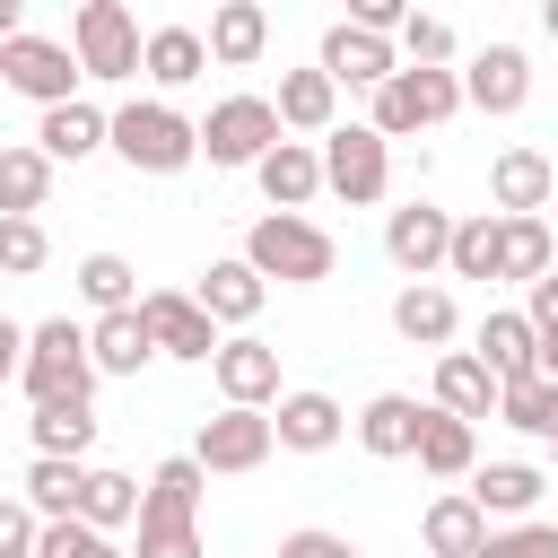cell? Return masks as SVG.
<instances>
[{"mask_svg": "<svg viewBox=\"0 0 558 558\" xmlns=\"http://www.w3.org/2000/svg\"><path fill=\"white\" fill-rule=\"evenodd\" d=\"M131 174H183L192 157H201V122L192 113H174L166 96H131V105H113V140H105Z\"/></svg>", "mask_w": 558, "mask_h": 558, "instance_id": "6da1fadb", "label": "cell"}, {"mask_svg": "<svg viewBox=\"0 0 558 558\" xmlns=\"http://www.w3.org/2000/svg\"><path fill=\"white\" fill-rule=\"evenodd\" d=\"M244 262L262 270V279H279V288H323L331 270H340V244L314 227V218H288V209H262L253 227H244Z\"/></svg>", "mask_w": 558, "mask_h": 558, "instance_id": "7a4b0ae2", "label": "cell"}, {"mask_svg": "<svg viewBox=\"0 0 558 558\" xmlns=\"http://www.w3.org/2000/svg\"><path fill=\"white\" fill-rule=\"evenodd\" d=\"M96 357H87V323H70V314H52V323H35L26 331V375H17V392L35 401V410H52V401H96Z\"/></svg>", "mask_w": 558, "mask_h": 558, "instance_id": "3957f363", "label": "cell"}, {"mask_svg": "<svg viewBox=\"0 0 558 558\" xmlns=\"http://www.w3.org/2000/svg\"><path fill=\"white\" fill-rule=\"evenodd\" d=\"M70 52H78V70H87V78L122 87V78H140L148 35H140V17H131L122 0H78V9H70Z\"/></svg>", "mask_w": 558, "mask_h": 558, "instance_id": "277c9868", "label": "cell"}, {"mask_svg": "<svg viewBox=\"0 0 558 558\" xmlns=\"http://www.w3.org/2000/svg\"><path fill=\"white\" fill-rule=\"evenodd\" d=\"M453 113H462V70H392V78L375 87L366 131L410 140V131H436V122H453Z\"/></svg>", "mask_w": 558, "mask_h": 558, "instance_id": "5b68a950", "label": "cell"}, {"mask_svg": "<svg viewBox=\"0 0 558 558\" xmlns=\"http://www.w3.org/2000/svg\"><path fill=\"white\" fill-rule=\"evenodd\" d=\"M323 192H340L349 209H375L392 192V140L366 131V122H340L323 140Z\"/></svg>", "mask_w": 558, "mask_h": 558, "instance_id": "8992f818", "label": "cell"}, {"mask_svg": "<svg viewBox=\"0 0 558 558\" xmlns=\"http://www.w3.org/2000/svg\"><path fill=\"white\" fill-rule=\"evenodd\" d=\"M279 140L288 131H279V105L270 96H218L209 122H201V157L209 166H262Z\"/></svg>", "mask_w": 558, "mask_h": 558, "instance_id": "52a82bcc", "label": "cell"}, {"mask_svg": "<svg viewBox=\"0 0 558 558\" xmlns=\"http://www.w3.org/2000/svg\"><path fill=\"white\" fill-rule=\"evenodd\" d=\"M140 323H148V340H157V357H174V366H209L227 340H218V323L201 314V296L192 288H148L140 296Z\"/></svg>", "mask_w": 558, "mask_h": 558, "instance_id": "ba28073f", "label": "cell"}, {"mask_svg": "<svg viewBox=\"0 0 558 558\" xmlns=\"http://www.w3.org/2000/svg\"><path fill=\"white\" fill-rule=\"evenodd\" d=\"M78 52L70 44H52V35H17V44H0V87H17V96H35L44 113L52 105H70L78 96Z\"/></svg>", "mask_w": 558, "mask_h": 558, "instance_id": "9c48e42d", "label": "cell"}, {"mask_svg": "<svg viewBox=\"0 0 558 558\" xmlns=\"http://www.w3.org/2000/svg\"><path fill=\"white\" fill-rule=\"evenodd\" d=\"M270 453H279L270 410H218V418H201V436H192V462L218 471V480H244V471H262Z\"/></svg>", "mask_w": 558, "mask_h": 558, "instance_id": "30bf717a", "label": "cell"}, {"mask_svg": "<svg viewBox=\"0 0 558 558\" xmlns=\"http://www.w3.org/2000/svg\"><path fill=\"white\" fill-rule=\"evenodd\" d=\"M445 253H453V209H436V201H401V209L384 218V262H392L401 279H436Z\"/></svg>", "mask_w": 558, "mask_h": 558, "instance_id": "8fae6325", "label": "cell"}, {"mask_svg": "<svg viewBox=\"0 0 558 558\" xmlns=\"http://www.w3.org/2000/svg\"><path fill=\"white\" fill-rule=\"evenodd\" d=\"M209 375H218V401H227V410H279V349H270V340L235 331V340L209 357Z\"/></svg>", "mask_w": 558, "mask_h": 558, "instance_id": "7c38bea8", "label": "cell"}, {"mask_svg": "<svg viewBox=\"0 0 558 558\" xmlns=\"http://www.w3.org/2000/svg\"><path fill=\"white\" fill-rule=\"evenodd\" d=\"M314 70L331 78V87H384L392 70H401V52H392V35H366V26H323V52H314Z\"/></svg>", "mask_w": 558, "mask_h": 558, "instance_id": "4fadbf2b", "label": "cell"}, {"mask_svg": "<svg viewBox=\"0 0 558 558\" xmlns=\"http://www.w3.org/2000/svg\"><path fill=\"white\" fill-rule=\"evenodd\" d=\"M523 96H532V52H523V44H480L471 70H462V105H480V113H523Z\"/></svg>", "mask_w": 558, "mask_h": 558, "instance_id": "5bb4252c", "label": "cell"}, {"mask_svg": "<svg viewBox=\"0 0 558 558\" xmlns=\"http://www.w3.org/2000/svg\"><path fill=\"white\" fill-rule=\"evenodd\" d=\"M427 410H436V401H418V392H375L349 427H357V445H366L375 462H418V427H427Z\"/></svg>", "mask_w": 558, "mask_h": 558, "instance_id": "9a60e30c", "label": "cell"}, {"mask_svg": "<svg viewBox=\"0 0 558 558\" xmlns=\"http://www.w3.org/2000/svg\"><path fill=\"white\" fill-rule=\"evenodd\" d=\"M549 192H558V166L541 148H497V166H488V209L497 218H541Z\"/></svg>", "mask_w": 558, "mask_h": 558, "instance_id": "2e32d148", "label": "cell"}, {"mask_svg": "<svg viewBox=\"0 0 558 558\" xmlns=\"http://www.w3.org/2000/svg\"><path fill=\"white\" fill-rule=\"evenodd\" d=\"M253 183H262V201H270V209L305 218V201L323 192V148H314V140H279V148L253 166Z\"/></svg>", "mask_w": 558, "mask_h": 558, "instance_id": "e0dca14e", "label": "cell"}, {"mask_svg": "<svg viewBox=\"0 0 558 558\" xmlns=\"http://www.w3.org/2000/svg\"><path fill=\"white\" fill-rule=\"evenodd\" d=\"M340 427H349V410H340L331 392H279V410H270L279 453H331Z\"/></svg>", "mask_w": 558, "mask_h": 558, "instance_id": "ac0fdd59", "label": "cell"}, {"mask_svg": "<svg viewBox=\"0 0 558 558\" xmlns=\"http://www.w3.org/2000/svg\"><path fill=\"white\" fill-rule=\"evenodd\" d=\"M270 105H279V131H296V140H314V148L340 131V87H331L323 70H288Z\"/></svg>", "mask_w": 558, "mask_h": 558, "instance_id": "d6986e66", "label": "cell"}, {"mask_svg": "<svg viewBox=\"0 0 558 558\" xmlns=\"http://www.w3.org/2000/svg\"><path fill=\"white\" fill-rule=\"evenodd\" d=\"M113 140V113L105 105H87V96H70V105H52L44 122H35V148L52 157V166H78V157H96Z\"/></svg>", "mask_w": 558, "mask_h": 558, "instance_id": "ffe728a7", "label": "cell"}, {"mask_svg": "<svg viewBox=\"0 0 558 558\" xmlns=\"http://www.w3.org/2000/svg\"><path fill=\"white\" fill-rule=\"evenodd\" d=\"M192 296H201V314H209V323H235V331H244V323L262 314L270 279H262L244 253H227V262H209V270H201V288H192Z\"/></svg>", "mask_w": 558, "mask_h": 558, "instance_id": "44dd1931", "label": "cell"}, {"mask_svg": "<svg viewBox=\"0 0 558 558\" xmlns=\"http://www.w3.org/2000/svg\"><path fill=\"white\" fill-rule=\"evenodd\" d=\"M392 331H401L410 349H436V357H445V340L462 331V314H453V288H445V279H410V288L392 296Z\"/></svg>", "mask_w": 558, "mask_h": 558, "instance_id": "7402d4cb", "label": "cell"}, {"mask_svg": "<svg viewBox=\"0 0 558 558\" xmlns=\"http://www.w3.org/2000/svg\"><path fill=\"white\" fill-rule=\"evenodd\" d=\"M497 384H523V375H541V331L523 323V314H506V305H488L480 314V349H471Z\"/></svg>", "mask_w": 558, "mask_h": 558, "instance_id": "603a6c76", "label": "cell"}, {"mask_svg": "<svg viewBox=\"0 0 558 558\" xmlns=\"http://www.w3.org/2000/svg\"><path fill=\"white\" fill-rule=\"evenodd\" d=\"M497 392H506V384H497L471 349H445V357H436V410H445V418L480 427V418H497Z\"/></svg>", "mask_w": 558, "mask_h": 558, "instance_id": "cb8c5ba5", "label": "cell"}, {"mask_svg": "<svg viewBox=\"0 0 558 558\" xmlns=\"http://www.w3.org/2000/svg\"><path fill=\"white\" fill-rule=\"evenodd\" d=\"M270 52V9L262 0H218L209 9V61L218 70H253Z\"/></svg>", "mask_w": 558, "mask_h": 558, "instance_id": "d4e9b609", "label": "cell"}, {"mask_svg": "<svg viewBox=\"0 0 558 558\" xmlns=\"http://www.w3.org/2000/svg\"><path fill=\"white\" fill-rule=\"evenodd\" d=\"M541 497H549V471H532V462H480V471H471V506H480V514L523 523Z\"/></svg>", "mask_w": 558, "mask_h": 558, "instance_id": "484cf974", "label": "cell"}, {"mask_svg": "<svg viewBox=\"0 0 558 558\" xmlns=\"http://www.w3.org/2000/svg\"><path fill=\"white\" fill-rule=\"evenodd\" d=\"M418 541H427V558H480V541H488V514L471 506V488H445V497L418 514Z\"/></svg>", "mask_w": 558, "mask_h": 558, "instance_id": "4316f807", "label": "cell"}, {"mask_svg": "<svg viewBox=\"0 0 558 558\" xmlns=\"http://www.w3.org/2000/svg\"><path fill=\"white\" fill-rule=\"evenodd\" d=\"M140 70L174 96V87H192L201 70H209V35L201 26H148V52H140Z\"/></svg>", "mask_w": 558, "mask_h": 558, "instance_id": "83f0119b", "label": "cell"}, {"mask_svg": "<svg viewBox=\"0 0 558 558\" xmlns=\"http://www.w3.org/2000/svg\"><path fill=\"white\" fill-rule=\"evenodd\" d=\"M453 279H506V218L497 209H471L453 218V253H445Z\"/></svg>", "mask_w": 558, "mask_h": 558, "instance_id": "f1b7e54d", "label": "cell"}, {"mask_svg": "<svg viewBox=\"0 0 558 558\" xmlns=\"http://www.w3.org/2000/svg\"><path fill=\"white\" fill-rule=\"evenodd\" d=\"M87 357H96V375H140V366L157 357L140 305H131V314H96V323H87Z\"/></svg>", "mask_w": 558, "mask_h": 558, "instance_id": "f546056e", "label": "cell"}, {"mask_svg": "<svg viewBox=\"0 0 558 558\" xmlns=\"http://www.w3.org/2000/svg\"><path fill=\"white\" fill-rule=\"evenodd\" d=\"M418 471H427V480H471V471H480V427L427 410V427H418Z\"/></svg>", "mask_w": 558, "mask_h": 558, "instance_id": "4dcf8cb0", "label": "cell"}, {"mask_svg": "<svg viewBox=\"0 0 558 558\" xmlns=\"http://www.w3.org/2000/svg\"><path fill=\"white\" fill-rule=\"evenodd\" d=\"M44 201H52V157L35 140L0 148V218H35Z\"/></svg>", "mask_w": 558, "mask_h": 558, "instance_id": "1f68e13d", "label": "cell"}, {"mask_svg": "<svg viewBox=\"0 0 558 558\" xmlns=\"http://www.w3.org/2000/svg\"><path fill=\"white\" fill-rule=\"evenodd\" d=\"M26 436H35V453H52V462H87V445H96V401H52V410L26 418Z\"/></svg>", "mask_w": 558, "mask_h": 558, "instance_id": "d6a6232c", "label": "cell"}, {"mask_svg": "<svg viewBox=\"0 0 558 558\" xmlns=\"http://www.w3.org/2000/svg\"><path fill=\"white\" fill-rule=\"evenodd\" d=\"M17 497H26L44 523H70V514H78V497H87V462H52V453H35Z\"/></svg>", "mask_w": 558, "mask_h": 558, "instance_id": "836d02e7", "label": "cell"}, {"mask_svg": "<svg viewBox=\"0 0 558 558\" xmlns=\"http://www.w3.org/2000/svg\"><path fill=\"white\" fill-rule=\"evenodd\" d=\"M140 497H148V488H140L131 471H87V497H78V523H96V532L113 541L122 523H140Z\"/></svg>", "mask_w": 558, "mask_h": 558, "instance_id": "e575fe53", "label": "cell"}, {"mask_svg": "<svg viewBox=\"0 0 558 558\" xmlns=\"http://www.w3.org/2000/svg\"><path fill=\"white\" fill-rule=\"evenodd\" d=\"M201 488H209V471H201L192 453H174V462H157V471H148L140 514H183V523H201Z\"/></svg>", "mask_w": 558, "mask_h": 558, "instance_id": "d590c367", "label": "cell"}, {"mask_svg": "<svg viewBox=\"0 0 558 558\" xmlns=\"http://www.w3.org/2000/svg\"><path fill=\"white\" fill-rule=\"evenodd\" d=\"M497 418H506L514 436H541V445H558V384H549V375H523V384H506V392H497Z\"/></svg>", "mask_w": 558, "mask_h": 558, "instance_id": "8d00e7d4", "label": "cell"}, {"mask_svg": "<svg viewBox=\"0 0 558 558\" xmlns=\"http://www.w3.org/2000/svg\"><path fill=\"white\" fill-rule=\"evenodd\" d=\"M558 270V235H549V218H506V279L514 288H541Z\"/></svg>", "mask_w": 558, "mask_h": 558, "instance_id": "74e56055", "label": "cell"}, {"mask_svg": "<svg viewBox=\"0 0 558 558\" xmlns=\"http://www.w3.org/2000/svg\"><path fill=\"white\" fill-rule=\"evenodd\" d=\"M70 279H78V296H87L96 314H131V305H140V270H131L122 253H87Z\"/></svg>", "mask_w": 558, "mask_h": 558, "instance_id": "f35d334b", "label": "cell"}, {"mask_svg": "<svg viewBox=\"0 0 558 558\" xmlns=\"http://www.w3.org/2000/svg\"><path fill=\"white\" fill-rule=\"evenodd\" d=\"M392 52H401V70H445L453 61V26L427 17V9H410V26L392 35Z\"/></svg>", "mask_w": 558, "mask_h": 558, "instance_id": "ab89813d", "label": "cell"}, {"mask_svg": "<svg viewBox=\"0 0 558 558\" xmlns=\"http://www.w3.org/2000/svg\"><path fill=\"white\" fill-rule=\"evenodd\" d=\"M44 262H52L44 218H0V279H35Z\"/></svg>", "mask_w": 558, "mask_h": 558, "instance_id": "60d3db41", "label": "cell"}, {"mask_svg": "<svg viewBox=\"0 0 558 558\" xmlns=\"http://www.w3.org/2000/svg\"><path fill=\"white\" fill-rule=\"evenodd\" d=\"M131 558H209L201 549V523H183V514H140V549Z\"/></svg>", "mask_w": 558, "mask_h": 558, "instance_id": "b9f144b4", "label": "cell"}, {"mask_svg": "<svg viewBox=\"0 0 558 558\" xmlns=\"http://www.w3.org/2000/svg\"><path fill=\"white\" fill-rule=\"evenodd\" d=\"M480 558H558V523H506L480 541Z\"/></svg>", "mask_w": 558, "mask_h": 558, "instance_id": "7bdbcfd3", "label": "cell"}, {"mask_svg": "<svg viewBox=\"0 0 558 558\" xmlns=\"http://www.w3.org/2000/svg\"><path fill=\"white\" fill-rule=\"evenodd\" d=\"M35 541H44V514L26 497H0V558H35Z\"/></svg>", "mask_w": 558, "mask_h": 558, "instance_id": "ee69618b", "label": "cell"}, {"mask_svg": "<svg viewBox=\"0 0 558 558\" xmlns=\"http://www.w3.org/2000/svg\"><path fill=\"white\" fill-rule=\"evenodd\" d=\"M96 541H105V532L70 514V523H44V541H35V558H96Z\"/></svg>", "mask_w": 558, "mask_h": 558, "instance_id": "f6af8a7d", "label": "cell"}, {"mask_svg": "<svg viewBox=\"0 0 558 558\" xmlns=\"http://www.w3.org/2000/svg\"><path fill=\"white\" fill-rule=\"evenodd\" d=\"M279 558H366V549H357L349 532H314V523H305V532L279 541Z\"/></svg>", "mask_w": 558, "mask_h": 558, "instance_id": "bcb514c9", "label": "cell"}, {"mask_svg": "<svg viewBox=\"0 0 558 558\" xmlns=\"http://www.w3.org/2000/svg\"><path fill=\"white\" fill-rule=\"evenodd\" d=\"M349 26H366V35H401V26H410V9H401V0H357V9H349Z\"/></svg>", "mask_w": 558, "mask_h": 558, "instance_id": "7dc6e473", "label": "cell"}, {"mask_svg": "<svg viewBox=\"0 0 558 558\" xmlns=\"http://www.w3.org/2000/svg\"><path fill=\"white\" fill-rule=\"evenodd\" d=\"M523 323H532V331H558V270H549L541 288H523Z\"/></svg>", "mask_w": 558, "mask_h": 558, "instance_id": "c3c4849f", "label": "cell"}, {"mask_svg": "<svg viewBox=\"0 0 558 558\" xmlns=\"http://www.w3.org/2000/svg\"><path fill=\"white\" fill-rule=\"evenodd\" d=\"M17 375H26V331L0 314V384H17Z\"/></svg>", "mask_w": 558, "mask_h": 558, "instance_id": "681fc988", "label": "cell"}, {"mask_svg": "<svg viewBox=\"0 0 558 558\" xmlns=\"http://www.w3.org/2000/svg\"><path fill=\"white\" fill-rule=\"evenodd\" d=\"M26 35V0H0V44H17Z\"/></svg>", "mask_w": 558, "mask_h": 558, "instance_id": "f907efd6", "label": "cell"}, {"mask_svg": "<svg viewBox=\"0 0 558 558\" xmlns=\"http://www.w3.org/2000/svg\"><path fill=\"white\" fill-rule=\"evenodd\" d=\"M541 375L558 384V331H541Z\"/></svg>", "mask_w": 558, "mask_h": 558, "instance_id": "816d5d0a", "label": "cell"}, {"mask_svg": "<svg viewBox=\"0 0 558 558\" xmlns=\"http://www.w3.org/2000/svg\"><path fill=\"white\" fill-rule=\"evenodd\" d=\"M541 26H549V44H558V0H549V9H541Z\"/></svg>", "mask_w": 558, "mask_h": 558, "instance_id": "f5cc1de1", "label": "cell"}, {"mask_svg": "<svg viewBox=\"0 0 558 558\" xmlns=\"http://www.w3.org/2000/svg\"><path fill=\"white\" fill-rule=\"evenodd\" d=\"M96 558H131V549H113V541H96Z\"/></svg>", "mask_w": 558, "mask_h": 558, "instance_id": "db71d44e", "label": "cell"}, {"mask_svg": "<svg viewBox=\"0 0 558 558\" xmlns=\"http://www.w3.org/2000/svg\"><path fill=\"white\" fill-rule=\"evenodd\" d=\"M549 462H558V445H549Z\"/></svg>", "mask_w": 558, "mask_h": 558, "instance_id": "11a10c76", "label": "cell"}]
</instances>
